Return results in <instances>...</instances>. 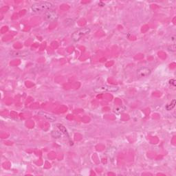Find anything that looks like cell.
I'll return each mask as SVG.
<instances>
[{
  "label": "cell",
  "instance_id": "5",
  "mask_svg": "<svg viewBox=\"0 0 176 176\" xmlns=\"http://www.w3.org/2000/svg\"><path fill=\"white\" fill-rule=\"evenodd\" d=\"M118 87H108V86H104V87H101L98 89V91L102 90L103 89V91H115L116 90H118Z\"/></svg>",
  "mask_w": 176,
  "mask_h": 176
},
{
  "label": "cell",
  "instance_id": "3",
  "mask_svg": "<svg viewBox=\"0 0 176 176\" xmlns=\"http://www.w3.org/2000/svg\"><path fill=\"white\" fill-rule=\"evenodd\" d=\"M45 17H46V19L49 21H56L58 19V15H57V12L53 11L52 10L46 12L45 13Z\"/></svg>",
  "mask_w": 176,
  "mask_h": 176
},
{
  "label": "cell",
  "instance_id": "6",
  "mask_svg": "<svg viewBox=\"0 0 176 176\" xmlns=\"http://www.w3.org/2000/svg\"><path fill=\"white\" fill-rule=\"evenodd\" d=\"M175 100H173V101H172V103H171V107L169 108V110H171V109H172L174 107H175Z\"/></svg>",
  "mask_w": 176,
  "mask_h": 176
},
{
  "label": "cell",
  "instance_id": "4",
  "mask_svg": "<svg viewBox=\"0 0 176 176\" xmlns=\"http://www.w3.org/2000/svg\"><path fill=\"white\" fill-rule=\"evenodd\" d=\"M150 73H151L150 70L148 69V68H141V69L138 70V75L140 77H144V76H148Z\"/></svg>",
  "mask_w": 176,
  "mask_h": 176
},
{
  "label": "cell",
  "instance_id": "1",
  "mask_svg": "<svg viewBox=\"0 0 176 176\" xmlns=\"http://www.w3.org/2000/svg\"><path fill=\"white\" fill-rule=\"evenodd\" d=\"M54 8V4L48 1H41L34 3L31 8L34 12H48Z\"/></svg>",
  "mask_w": 176,
  "mask_h": 176
},
{
  "label": "cell",
  "instance_id": "2",
  "mask_svg": "<svg viewBox=\"0 0 176 176\" xmlns=\"http://www.w3.org/2000/svg\"><path fill=\"white\" fill-rule=\"evenodd\" d=\"M89 32H90V29H89V28H83V29H80L77 30L76 32H75L72 35V39L74 41H77L81 38L82 36L87 35Z\"/></svg>",
  "mask_w": 176,
  "mask_h": 176
}]
</instances>
